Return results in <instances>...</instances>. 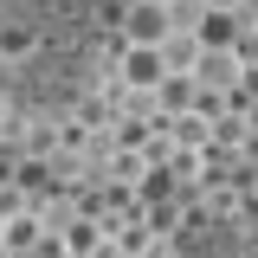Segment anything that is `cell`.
Masks as SVG:
<instances>
[{"label":"cell","mask_w":258,"mask_h":258,"mask_svg":"<svg viewBox=\"0 0 258 258\" xmlns=\"http://www.w3.org/2000/svg\"><path fill=\"white\" fill-rule=\"evenodd\" d=\"M194 78H200L207 91H226L232 78H245V58H239L232 45H207V52H200V64H194Z\"/></svg>","instance_id":"obj_1"},{"label":"cell","mask_w":258,"mask_h":258,"mask_svg":"<svg viewBox=\"0 0 258 258\" xmlns=\"http://www.w3.org/2000/svg\"><path fill=\"white\" fill-rule=\"evenodd\" d=\"M129 45H161V39H168V7H161V0H142V7H129Z\"/></svg>","instance_id":"obj_2"},{"label":"cell","mask_w":258,"mask_h":258,"mask_svg":"<svg viewBox=\"0 0 258 258\" xmlns=\"http://www.w3.org/2000/svg\"><path fill=\"white\" fill-rule=\"evenodd\" d=\"M123 78L136 84V91H161V78H168V64H161V45H129Z\"/></svg>","instance_id":"obj_3"},{"label":"cell","mask_w":258,"mask_h":258,"mask_svg":"<svg viewBox=\"0 0 258 258\" xmlns=\"http://www.w3.org/2000/svg\"><path fill=\"white\" fill-rule=\"evenodd\" d=\"M200 52H207V45H194L187 32H168V39H161V64H174V71H194Z\"/></svg>","instance_id":"obj_4"},{"label":"cell","mask_w":258,"mask_h":258,"mask_svg":"<svg viewBox=\"0 0 258 258\" xmlns=\"http://www.w3.org/2000/svg\"><path fill=\"white\" fill-rule=\"evenodd\" d=\"M232 26H239V20H232L226 7H207V45H232Z\"/></svg>","instance_id":"obj_5"},{"label":"cell","mask_w":258,"mask_h":258,"mask_svg":"<svg viewBox=\"0 0 258 258\" xmlns=\"http://www.w3.org/2000/svg\"><path fill=\"white\" fill-rule=\"evenodd\" d=\"M207 7H226V13H232V7H239V0H207Z\"/></svg>","instance_id":"obj_6"},{"label":"cell","mask_w":258,"mask_h":258,"mask_svg":"<svg viewBox=\"0 0 258 258\" xmlns=\"http://www.w3.org/2000/svg\"><path fill=\"white\" fill-rule=\"evenodd\" d=\"M252 39H258V26H252Z\"/></svg>","instance_id":"obj_7"}]
</instances>
